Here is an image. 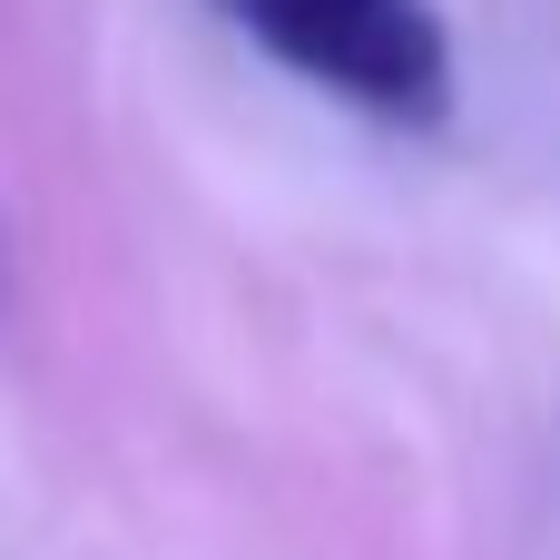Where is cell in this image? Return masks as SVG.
Here are the masks:
<instances>
[{"instance_id": "cell-1", "label": "cell", "mask_w": 560, "mask_h": 560, "mask_svg": "<svg viewBox=\"0 0 560 560\" xmlns=\"http://www.w3.org/2000/svg\"><path fill=\"white\" fill-rule=\"evenodd\" d=\"M276 69H295L305 89L423 128L453 108V30L433 0H217Z\"/></svg>"}, {"instance_id": "cell-2", "label": "cell", "mask_w": 560, "mask_h": 560, "mask_svg": "<svg viewBox=\"0 0 560 560\" xmlns=\"http://www.w3.org/2000/svg\"><path fill=\"white\" fill-rule=\"evenodd\" d=\"M0 295H10V256H0Z\"/></svg>"}]
</instances>
